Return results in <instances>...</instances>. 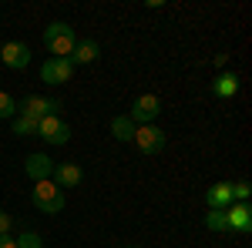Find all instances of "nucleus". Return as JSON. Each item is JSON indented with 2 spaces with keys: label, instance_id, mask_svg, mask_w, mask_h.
<instances>
[{
  "label": "nucleus",
  "instance_id": "nucleus-1",
  "mask_svg": "<svg viewBox=\"0 0 252 248\" xmlns=\"http://www.w3.org/2000/svg\"><path fill=\"white\" fill-rule=\"evenodd\" d=\"M44 44H47V51L54 54V57H71V51H74V27L71 24H64V20H54V24H47L44 27Z\"/></svg>",
  "mask_w": 252,
  "mask_h": 248
},
{
  "label": "nucleus",
  "instance_id": "nucleus-2",
  "mask_svg": "<svg viewBox=\"0 0 252 248\" xmlns=\"http://www.w3.org/2000/svg\"><path fill=\"white\" fill-rule=\"evenodd\" d=\"M31 198H34V208H40L44 215H58L64 208V191L47 178V181H34V191H31Z\"/></svg>",
  "mask_w": 252,
  "mask_h": 248
},
{
  "label": "nucleus",
  "instance_id": "nucleus-3",
  "mask_svg": "<svg viewBox=\"0 0 252 248\" xmlns=\"http://www.w3.org/2000/svg\"><path fill=\"white\" fill-rule=\"evenodd\" d=\"M37 138H44L47 144H67L71 128H67L58 114H47V117H40V121H37Z\"/></svg>",
  "mask_w": 252,
  "mask_h": 248
},
{
  "label": "nucleus",
  "instance_id": "nucleus-4",
  "mask_svg": "<svg viewBox=\"0 0 252 248\" xmlns=\"http://www.w3.org/2000/svg\"><path fill=\"white\" fill-rule=\"evenodd\" d=\"M61 108L58 97H24V101H17V114L24 117H34V121H40V117L54 114Z\"/></svg>",
  "mask_w": 252,
  "mask_h": 248
},
{
  "label": "nucleus",
  "instance_id": "nucleus-5",
  "mask_svg": "<svg viewBox=\"0 0 252 248\" xmlns=\"http://www.w3.org/2000/svg\"><path fill=\"white\" fill-rule=\"evenodd\" d=\"M71 74H74V67H71L67 57H51V60H44V67H40V81L44 84H54V87L67 84Z\"/></svg>",
  "mask_w": 252,
  "mask_h": 248
},
{
  "label": "nucleus",
  "instance_id": "nucleus-6",
  "mask_svg": "<svg viewBox=\"0 0 252 248\" xmlns=\"http://www.w3.org/2000/svg\"><path fill=\"white\" fill-rule=\"evenodd\" d=\"M135 144L141 154H158L165 148V131L155 124H141V128H135Z\"/></svg>",
  "mask_w": 252,
  "mask_h": 248
},
{
  "label": "nucleus",
  "instance_id": "nucleus-7",
  "mask_svg": "<svg viewBox=\"0 0 252 248\" xmlns=\"http://www.w3.org/2000/svg\"><path fill=\"white\" fill-rule=\"evenodd\" d=\"M158 111H161V101H158L155 94H141L135 104H131V114L128 117H131L135 124H155Z\"/></svg>",
  "mask_w": 252,
  "mask_h": 248
},
{
  "label": "nucleus",
  "instance_id": "nucleus-8",
  "mask_svg": "<svg viewBox=\"0 0 252 248\" xmlns=\"http://www.w3.org/2000/svg\"><path fill=\"white\" fill-rule=\"evenodd\" d=\"M225 225L229 231H252V208L246 201H232L225 208Z\"/></svg>",
  "mask_w": 252,
  "mask_h": 248
},
{
  "label": "nucleus",
  "instance_id": "nucleus-9",
  "mask_svg": "<svg viewBox=\"0 0 252 248\" xmlns=\"http://www.w3.org/2000/svg\"><path fill=\"white\" fill-rule=\"evenodd\" d=\"M81 178H84V171H81L78 165H71V161H61V165H54V171H51V181H54L61 191L64 188H78Z\"/></svg>",
  "mask_w": 252,
  "mask_h": 248
},
{
  "label": "nucleus",
  "instance_id": "nucleus-10",
  "mask_svg": "<svg viewBox=\"0 0 252 248\" xmlns=\"http://www.w3.org/2000/svg\"><path fill=\"white\" fill-rule=\"evenodd\" d=\"M0 57H3V64L7 67H27L31 64V47L27 44H17V40H10V44H3L0 47Z\"/></svg>",
  "mask_w": 252,
  "mask_h": 248
},
{
  "label": "nucleus",
  "instance_id": "nucleus-11",
  "mask_svg": "<svg viewBox=\"0 0 252 248\" xmlns=\"http://www.w3.org/2000/svg\"><path fill=\"white\" fill-rule=\"evenodd\" d=\"M205 205L212 211H225L229 205H232V181H219V185H212V188L205 191Z\"/></svg>",
  "mask_w": 252,
  "mask_h": 248
},
{
  "label": "nucleus",
  "instance_id": "nucleus-12",
  "mask_svg": "<svg viewBox=\"0 0 252 248\" xmlns=\"http://www.w3.org/2000/svg\"><path fill=\"white\" fill-rule=\"evenodd\" d=\"M24 171L31 174L34 181H47L51 171H54V161H51L47 154H31V158L24 161Z\"/></svg>",
  "mask_w": 252,
  "mask_h": 248
},
{
  "label": "nucleus",
  "instance_id": "nucleus-13",
  "mask_svg": "<svg viewBox=\"0 0 252 248\" xmlns=\"http://www.w3.org/2000/svg\"><path fill=\"white\" fill-rule=\"evenodd\" d=\"M97 54H101L97 40H78L67 60H71V67H78V64H91V60H97Z\"/></svg>",
  "mask_w": 252,
  "mask_h": 248
},
{
  "label": "nucleus",
  "instance_id": "nucleus-14",
  "mask_svg": "<svg viewBox=\"0 0 252 248\" xmlns=\"http://www.w3.org/2000/svg\"><path fill=\"white\" fill-rule=\"evenodd\" d=\"M212 94H215V97H232V94H239V77H235L232 71L219 74V77L212 81Z\"/></svg>",
  "mask_w": 252,
  "mask_h": 248
},
{
  "label": "nucleus",
  "instance_id": "nucleus-15",
  "mask_svg": "<svg viewBox=\"0 0 252 248\" xmlns=\"http://www.w3.org/2000/svg\"><path fill=\"white\" fill-rule=\"evenodd\" d=\"M111 134H115L118 141H135V121L128 114H118L111 121Z\"/></svg>",
  "mask_w": 252,
  "mask_h": 248
},
{
  "label": "nucleus",
  "instance_id": "nucleus-16",
  "mask_svg": "<svg viewBox=\"0 0 252 248\" xmlns=\"http://www.w3.org/2000/svg\"><path fill=\"white\" fill-rule=\"evenodd\" d=\"M14 134H20V138H31V134H37V121H34V117L17 114V117H14Z\"/></svg>",
  "mask_w": 252,
  "mask_h": 248
},
{
  "label": "nucleus",
  "instance_id": "nucleus-17",
  "mask_svg": "<svg viewBox=\"0 0 252 248\" xmlns=\"http://www.w3.org/2000/svg\"><path fill=\"white\" fill-rule=\"evenodd\" d=\"M205 228L209 231H229V225H225V211H209V215H205Z\"/></svg>",
  "mask_w": 252,
  "mask_h": 248
},
{
  "label": "nucleus",
  "instance_id": "nucleus-18",
  "mask_svg": "<svg viewBox=\"0 0 252 248\" xmlns=\"http://www.w3.org/2000/svg\"><path fill=\"white\" fill-rule=\"evenodd\" d=\"M17 248H44V238L37 231H24V235H17Z\"/></svg>",
  "mask_w": 252,
  "mask_h": 248
},
{
  "label": "nucleus",
  "instance_id": "nucleus-19",
  "mask_svg": "<svg viewBox=\"0 0 252 248\" xmlns=\"http://www.w3.org/2000/svg\"><path fill=\"white\" fill-rule=\"evenodd\" d=\"M14 114H17V101L0 91V117H14Z\"/></svg>",
  "mask_w": 252,
  "mask_h": 248
},
{
  "label": "nucleus",
  "instance_id": "nucleus-20",
  "mask_svg": "<svg viewBox=\"0 0 252 248\" xmlns=\"http://www.w3.org/2000/svg\"><path fill=\"white\" fill-rule=\"evenodd\" d=\"M252 194V185L249 181H239V185H232V201H246Z\"/></svg>",
  "mask_w": 252,
  "mask_h": 248
},
{
  "label": "nucleus",
  "instance_id": "nucleus-21",
  "mask_svg": "<svg viewBox=\"0 0 252 248\" xmlns=\"http://www.w3.org/2000/svg\"><path fill=\"white\" fill-rule=\"evenodd\" d=\"M0 235H10V215L0 208Z\"/></svg>",
  "mask_w": 252,
  "mask_h": 248
},
{
  "label": "nucleus",
  "instance_id": "nucleus-22",
  "mask_svg": "<svg viewBox=\"0 0 252 248\" xmlns=\"http://www.w3.org/2000/svg\"><path fill=\"white\" fill-rule=\"evenodd\" d=\"M0 248H17V238H10V235H0Z\"/></svg>",
  "mask_w": 252,
  "mask_h": 248
},
{
  "label": "nucleus",
  "instance_id": "nucleus-23",
  "mask_svg": "<svg viewBox=\"0 0 252 248\" xmlns=\"http://www.w3.org/2000/svg\"><path fill=\"white\" fill-rule=\"evenodd\" d=\"M0 47H3V44H0Z\"/></svg>",
  "mask_w": 252,
  "mask_h": 248
}]
</instances>
